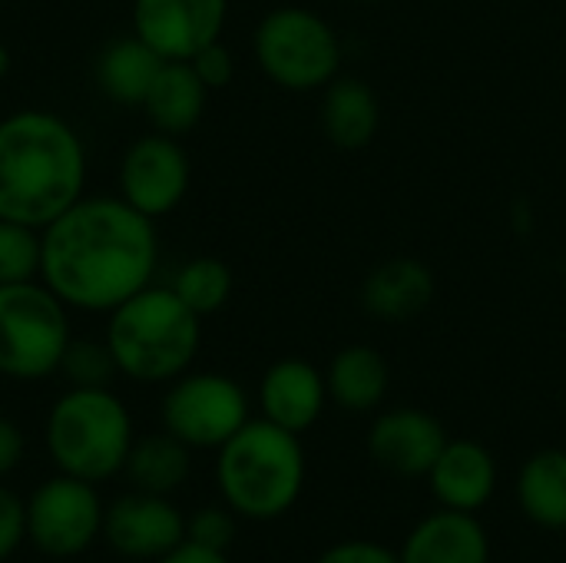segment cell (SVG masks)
Listing matches in <instances>:
<instances>
[{
    "label": "cell",
    "instance_id": "cell-10",
    "mask_svg": "<svg viewBox=\"0 0 566 563\" xmlns=\"http://www.w3.org/2000/svg\"><path fill=\"white\" fill-rule=\"evenodd\" d=\"M189 156L176 136L149 133L139 136L119 159L116 186L119 199L139 209L149 219L169 216L189 192Z\"/></svg>",
    "mask_w": 566,
    "mask_h": 563
},
{
    "label": "cell",
    "instance_id": "cell-13",
    "mask_svg": "<svg viewBox=\"0 0 566 563\" xmlns=\"http://www.w3.org/2000/svg\"><path fill=\"white\" fill-rule=\"evenodd\" d=\"M448 445L444 425L424 408L381 411L368 428V455L398 478H428Z\"/></svg>",
    "mask_w": 566,
    "mask_h": 563
},
{
    "label": "cell",
    "instance_id": "cell-17",
    "mask_svg": "<svg viewBox=\"0 0 566 563\" xmlns=\"http://www.w3.org/2000/svg\"><path fill=\"white\" fill-rule=\"evenodd\" d=\"M398 557L401 563H491V538L478 514L438 508L408 531Z\"/></svg>",
    "mask_w": 566,
    "mask_h": 563
},
{
    "label": "cell",
    "instance_id": "cell-26",
    "mask_svg": "<svg viewBox=\"0 0 566 563\" xmlns=\"http://www.w3.org/2000/svg\"><path fill=\"white\" fill-rule=\"evenodd\" d=\"M60 375L70 388H109L119 368L103 338H70L60 358Z\"/></svg>",
    "mask_w": 566,
    "mask_h": 563
},
{
    "label": "cell",
    "instance_id": "cell-8",
    "mask_svg": "<svg viewBox=\"0 0 566 563\" xmlns=\"http://www.w3.org/2000/svg\"><path fill=\"white\" fill-rule=\"evenodd\" d=\"M163 428L192 451H219L249 418L245 388L222 372H186L163 395Z\"/></svg>",
    "mask_w": 566,
    "mask_h": 563
},
{
    "label": "cell",
    "instance_id": "cell-28",
    "mask_svg": "<svg viewBox=\"0 0 566 563\" xmlns=\"http://www.w3.org/2000/svg\"><path fill=\"white\" fill-rule=\"evenodd\" d=\"M189 66H192V70H196V76L209 86V93H212V90L229 86V83H232V76H235V56H232V50H229L222 40H216V43L202 46V50L189 60Z\"/></svg>",
    "mask_w": 566,
    "mask_h": 563
},
{
    "label": "cell",
    "instance_id": "cell-18",
    "mask_svg": "<svg viewBox=\"0 0 566 563\" xmlns=\"http://www.w3.org/2000/svg\"><path fill=\"white\" fill-rule=\"evenodd\" d=\"M322 133L338 149H365L381 129V96L361 76H335L322 90Z\"/></svg>",
    "mask_w": 566,
    "mask_h": 563
},
{
    "label": "cell",
    "instance_id": "cell-11",
    "mask_svg": "<svg viewBox=\"0 0 566 563\" xmlns=\"http://www.w3.org/2000/svg\"><path fill=\"white\" fill-rule=\"evenodd\" d=\"M229 0H133V33L163 60H192L222 40Z\"/></svg>",
    "mask_w": 566,
    "mask_h": 563
},
{
    "label": "cell",
    "instance_id": "cell-7",
    "mask_svg": "<svg viewBox=\"0 0 566 563\" xmlns=\"http://www.w3.org/2000/svg\"><path fill=\"white\" fill-rule=\"evenodd\" d=\"M70 338V305L40 279L0 285V378H50Z\"/></svg>",
    "mask_w": 566,
    "mask_h": 563
},
{
    "label": "cell",
    "instance_id": "cell-5",
    "mask_svg": "<svg viewBox=\"0 0 566 563\" xmlns=\"http://www.w3.org/2000/svg\"><path fill=\"white\" fill-rule=\"evenodd\" d=\"M43 441L56 471L99 484L123 475L136 438L119 395L109 388H70L53 402Z\"/></svg>",
    "mask_w": 566,
    "mask_h": 563
},
{
    "label": "cell",
    "instance_id": "cell-33",
    "mask_svg": "<svg viewBox=\"0 0 566 563\" xmlns=\"http://www.w3.org/2000/svg\"><path fill=\"white\" fill-rule=\"evenodd\" d=\"M7 70H10V50L0 43V80L7 76Z\"/></svg>",
    "mask_w": 566,
    "mask_h": 563
},
{
    "label": "cell",
    "instance_id": "cell-31",
    "mask_svg": "<svg viewBox=\"0 0 566 563\" xmlns=\"http://www.w3.org/2000/svg\"><path fill=\"white\" fill-rule=\"evenodd\" d=\"M20 458H23V435L10 418L0 415V478H7L20 465Z\"/></svg>",
    "mask_w": 566,
    "mask_h": 563
},
{
    "label": "cell",
    "instance_id": "cell-16",
    "mask_svg": "<svg viewBox=\"0 0 566 563\" xmlns=\"http://www.w3.org/2000/svg\"><path fill=\"white\" fill-rule=\"evenodd\" d=\"M438 295L434 272L415 256H395L375 265L361 285V305L371 319L388 325L415 322Z\"/></svg>",
    "mask_w": 566,
    "mask_h": 563
},
{
    "label": "cell",
    "instance_id": "cell-24",
    "mask_svg": "<svg viewBox=\"0 0 566 563\" xmlns=\"http://www.w3.org/2000/svg\"><path fill=\"white\" fill-rule=\"evenodd\" d=\"M232 289H235V279H232V269L216 259V256H196L189 259L176 279H172V292L199 315H216L229 299H232Z\"/></svg>",
    "mask_w": 566,
    "mask_h": 563
},
{
    "label": "cell",
    "instance_id": "cell-32",
    "mask_svg": "<svg viewBox=\"0 0 566 563\" xmlns=\"http://www.w3.org/2000/svg\"><path fill=\"white\" fill-rule=\"evenodd\" d=\"M153 563H232V561H229V554H222V551H209V548H199V544L182 541L176 551H169L166 557H159V561H153Z\"/></svg>",
    "mask_w": 566,
    "mask_h": 563
},
{
    "label": "cell",
    "instance_id": "cell-19",
    "mask_svg": "<svg viewBox=\"0 0 566 563\" xmlns=\"http://www.w3.org/2000/svg\"><path fill=\"white\" fill-rule=\"evenodd\" d=\"M328 398L348 415L378 411L391 388L388 358L371 345H345L335 352L325 372Z\"/></svg>",
    "mask_w": 566,
    "mask_h": 563
},
{
    "label": "cell",
    "instance_id": "cell-9",
    "mask_svg": "<svg viewBox=\"0 0 566 563\" xmlns=\"http://www.w3.org/2000/svg\"><path fill=\"white\" fill-rule=\"evenodd\" d=\"M27 541L36 554L53 561H70L86 554L96 538H103V501L93 481L56 471L23 501Z\"/></svg>",
    "mask_w": 566,
    "mask_h": 563
},
{
    "label": "cell",
    "instance_id": "cell-1",
    "mask_svg": "<svg viewBox=\"0 0 566 563\" xmlns=\"http://www.w3.org/2000/svg\"><path fill=\"white\" fill-rule=\"evenodd\" d=\"M40 236V282L76 312H113L153 285L159 265L156 219L119 196H83Z\"/></svg>",
    "mask_w": 566,
    "mask_h": 563
},
{
    "label": "cell",
    "instance_id": "cell-15",
    "mask_svg": "<svg viewBox=\"0 0 566 563\" xmlns=\"http://www.w3.org/2000/svg\"><path fill=\"white\" fill-rule=\"evenodd\" d=\"M428 484L441 508L478 514L497 494V461L474 438H448L444 451L428 471Z\"/></svg>",
    "mask_w": 566,
    "mask_h": 563
},
{
    "label": "cell",
    "instance_id": "cell-3",
    "mask_svg": "<svg viewBox=\"0 0 566 563\" xmlns=\"http://www.w3.org/2000/svg\"><path fill=\"white\" fill-rule=\"evenodd\" d=\"M106 335L119 375L139 385H169L189 372L202 342V319L172 292V285H146L113 312Z\"/></svg>",
    "mask_w": 566,
    "mask_h": 563
},
{
    "label": "cell",
    "instance_id": "cell-4",
    "mask_svg": "<svg viewBox=\"0 0 566 563\" xmlns=\"http://www.w3.org/2000/svg\"><path fill=\"white\" fill-rule=\"evenodd\" d=\"M305 448L298 435L249 418L216 451V484L222 504L245 521H275L289 514L305 488Z\"/></svg>",
    "mask_w": 566,
    "mask_h": 563
},
{
    "label": "cell",
    "instance_id": "cell-2",
    "mask_svg": "<svg viewBox=\"0 0 566 563\" xmlns=\"http://www.w3.org/2000/svg\"><path fill=\"white\" fill-rule=\"evenodd\" d=\"M86 186L80 133L50 110H17L0 119V219L50 226Z\"/></svg>",
    "mask_w": 566,
    "mask_h": 563
},
{
    "label": "cell",
    "instance_id": "cell-25",
    "mask_svg": "<svg viewBox=\"0 0 566 563\" xmlns=\"http://www.w3.org/2000/svg\"><path fill=\"white\" fill-rule=\"evenodd\" d=\"M43 265V236L33 226L0 219V285L33 282Z\"/></svg>",
    "mask_w": 566,
    "mask_h": 563
},
{
    "label": "cell",
    "instance_id": "cell-34",
    "mask_svg": "<svg viewBox=\"0 0 566 563\" xmlns=\"http://www.w3.org/2000/svg\"><path fill=\"white\" fill-rule=\"evenodd\" d=\"M358 3H385V0H358Z\"/></svg>",
    "mask_w": 566,
    "mask_h": 563
},
{
    "label": "cell",
    "instance_id": "cell-27",
    "mask_svg": "<svg viewBox=\"0 0 566 563\" xmlns=\"http://www.w3.org/2000/svg\"><path fill=\"white\" fill-rule=\"evenodd\" d=\"M235 518L239 514L232 508H199L196 514L186 518V541L199 544V548H209V551L229 554V548H232V541L239 534Z\"/></svg>",
    "mask_w": 566,
    "mask_h": 563
},
{
    "label": "cell",
    "instance_id": "cell-14",
    "mask_svg": "<svg viewBox=\"0 0 566 563\" xmlns=\"http://www.w3.org/2000/svg\"><path fill=\"white\" fill-rule=\"evenodd\" d=\"M328 405L325 372H318L305 358H279L265 368L259 382V408L262 418L292 431L305 435Z\"/></svg>",
    "mask_w": 566,
    "mask_h": 563
},
{
    "label": "cell",
    "instance_id": "cell-30",
    "mask_svg": "<svg viewBox=\"0 0 566 563\" xmlns=\"http://www.w3.org/2000/svg\"><path fill=\"white\" fill-rule=\"evenodd\" d=\"M315 563H401L398 551L378 544V541H342L332 544Z\"/></svg>",
    "mask_w": 566,
    "mask_h": 563
},
{
    "label": "cell",
    "instance_id": "cell-20",
    "mask_svg": "<svg viewBox=\"0 0 566 563\" xmlns=\"http://www.w3.org/2000/svg\"><path fill=\"white\" fill-rule=\"evenodd\" d=\"M206 100H209V86L196 76L189 60H166L143 100V113L156 133L182 136L196 129V123L202 119Z\"/></svg>",
    "mask_w": 566,
    "mask_h": 563
},
{
    "label": "cell",
    "instance_id": "cell-6",
    "mask_svg": "<svg viewBox=\"0 0 566 563\" xmlns=\"http://www.w3.org/2000/svg\"><path fill=\"white\" fill-rule=\"evenodd\" d=\"M252 53L259 70L289 93H322L342 73L338 30L308 7H275L252 33Z\"/></svg>",
    "mask_w": 566,
    "mask_h": 563
},
{
    "label": "cell",
    "instance_id": "cell-29",
    "mask_svg": "<svg viewBox=\"0 0 566 563\" xmlns=\"http://www.w3.org/2000/svg\"><path fill=\"white\" fill-rule=\"evenodd\" d=\"M23 541H27V511H23V501L10 488H0V563L10 561L20 551Z\"/></svg>",
    "mask_w": 566,
    "mask_h": 563
},
{
    "label": "cell",
    "instance_id": "cell-21",
    "mask_svg": "<svg viewBox=\"0 0 566 563\" xmlns=\"http://www.w3.org/2000/svg\"><path fill=\"white\" fill-rule=\"evenodd\" d=\"M163 63L166 60L146 40L129 33V37H119L99 50L93 76H96V86L106 100H113L119 106H143L149 86L156 83V76L163 70Z\"/></svg>",
    "mask_w": 566,
    "mask_h": 563
},
{
    "label": "cell",
    "instance_id": "cell-22",
    "mask_svg": "<svg viewBox=\"0 0 566 563\" xmlns=\"http://www.w3.org/2000/svg\"><path fill=\"white\" fill-rule=\"evenodd\" d=\"M517 504L544 531H566V451L544 448L517 475Z\"/></svg>",
    "mask_w": 566,
    "mask_h": 563
},
{
    "label": "cell",
    "instance_id": "cell-23",
    "mask_svg": "<svg viewBox=\"0 0 566 563\" xmlns=\"http://www.w3.org/2000/svg\"><path fill=\"white\" fill-rule=\"evenodd\" d=\"M189 471H192V448H186L166 428L159 435L136 438L123 468V475L136 491L163 494V498L179 491L189 481Z\"/></svg>",
    "mask_w": 566,
    "mask_h": 563
},
{
    "label": "cell",
    "instance_id": "cell-12",
    "mask_svg": "<svg viewBox=\"0 0 566 563\" xmlns=\"http://www.w3.org/2000/svg\"><path fill=\"white\" fill-rule=\"evenodd\" d=\"M103 538L126 561H159L186 541L182 511L163 494H123L103 514Z\"/></svg>",
    "mask_w": 566,
    "mask_h": 563
}]
</instances>
